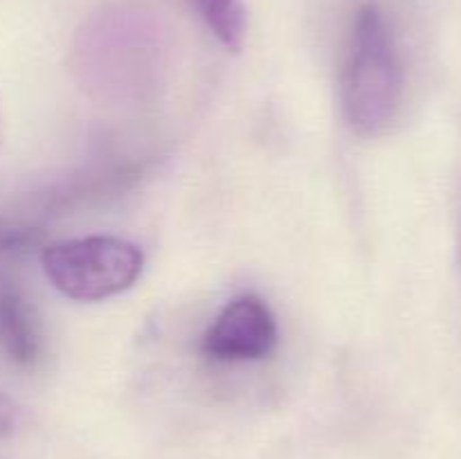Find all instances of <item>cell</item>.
<instances>
[{
  "label": "cell",
  "instance_id": "6da1fadb",
  "mask_svg": "<svg viewBox=\"0 0 461 459\" xmlns=\"http://www.w3.org/2000/svg\"><path fill=\"white\" fill-rule=\"evenodd\" d=\"M347 124L360 138H378L394 124L403 102V66L390 25L376 4L354 18L340 76Z\"/></svg>",
  "mask_w": 461,
  "mask_h": 459
},
{
  "label": "cell",
  "instance_id": "7a4b0ae2",
  "mask_svg": "<svg viewBox=\"0 0 461 459\" xmlns=\"http://www.w3.org/2000/svg\"><path fill=\"white\" fill-rule=\"evenodd\" d=\"M45 277L63 297L102 302L135 286L144 270V255L120 237H81L52 243L41 255Z\"/></svg>",
  "mask_w": 461,
  "mask_h": 459
},
{
  "label": "cell",
  "instance_id": "3957f363",
  "mask_svg": "<svg viewBox=\"0 0 461 459\" xmlns=\"http://www.w3.org/2000/svg\"><path fill=\"white\" fill-rule=\"evenodd\" d=\"M279 328L270 306L259 295L243 292L221 309L205 331L201 349L219 363H250L277 349Z\"/></svg>",
  "mask_w": 461,
  "mask_h": 459
},
{
  "label": "cell",
  "instance_id": "277c9868",
  "mask_svg": "<svg viewBox=\"0 0 461 459\" xmlns=\"http://www.w3.org/2000/svg\"><path fill=\"white\" fill-rule=\"evenodd\" d=\"M0 349L30 367L41 356V331L30 302L16 286L0 284Z\"/></svg>",
  "mask_w": 461,
  "mask_h": 459
},
{
  "label": "cell",
  "instance_id": "5b68a950",
  "mask_svg": "<svg viewBox=\"0 0 461 459\" xmlns=\"http://www.w3.org/2000/svg\"><path fill=\"white\" fill-rule=\"evenodd\" d=\"M189 4L221 45L232 52L241 50L248 27L246 7L241 0H189Z\"/></svg>",
  "mask_w": 461,
  "mask_h": 459
},
{
  "label": "cell",
  "instance_id": "8992f818",
  "mask_svg": "<svg viewBox=\"0 0 461 459\" xmlns=\"http://www.w3.org/2000/svg\"><path fill=\"white\" fill-rule=\"evenodd\" d=\"M18 423V408L9 396L0 394V436H7L14 432Z\"/></svg>",
  "mask_w": 461,
  "mask_h": 459
},
{
  "label": "cell",
  "instance_id": "52a82bcc",
  "mask_svg": "<svg viewBox=\"0 0 461 459\" xmlns=\"http://www.w3.org/2000/svg\"><path fill=\"white\" fill-rule=\"evenodd\" d=\"M0 140H3V112H0Z\"/></svg>",
  "mask_w": 461,
  "mask_h": 459
}]
</instances>
